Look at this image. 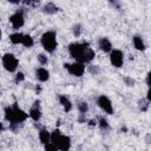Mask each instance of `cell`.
<instances>
[{"mask_svg": "<svg viewBox=\"0 0 151 151\" xmlns=\"http://www.w3.org/2000/svg\"><path fill=\"white\" fill-rule=\"evenodd\" d=\"M1 35H2V32H1V29H0V39H1Z\"/></svg>", "mask_w": 151, "mask_h": 151, "instance_id": "f1b7e54d", "label": "cell"}, {"mask_svg": "<svg viewBox=\"0 0 151 151\" xmlns=\"http://www.w3.org/2000/svg\"><path fill=\"white\" fill-rule=\"evenodd\" d=\"M4 130V125H2V123H0V131H2Z\"/></svg>", "mask_w": 151, "mask_h": 151, "instance_id": "83f0119b", "label": "cell"}, {"mask_svg": "<svg viewBox=\"0 0 151 151\" xmlns=\"http://www.w3.org/2000/svg\"><path fill=\"white\" fill-rule=\"evenodd\" d=\"M99 126H100L101 129H109V123H107V120H106L105 118H100V119H99Z\"/></svg>", "mask_w": 151, "mask_h": 151, "instance_id": "7402d4cb", "label": "cell"}, {"mask_svg": "<svg viewBox=\"0 0 151 151\" xmlns=\"http://www.w3.org/2000/svg\"><path fill=\"white\" fill-rule=\"evenodd\" d=\"M124 80H125V83H126L129 86H133V84H134V80L131 79V78H129V77H125Z\"/></svg>", "mask_w": 151, "mask_h": 151, "instance_id": "484cf974", "label": "cell"}, {"mask_svg": "<svg viewBox=\"0 0 151 151\" xmlns=\"http://www.w3.org/2000/svg\"><path fill=\"white\" fill-rule=\"evenodd\" d=\"M40 101L39 100H35L34 101V105L31 107L29 112H28V116L34 120V122H38L40 118H41V111H40V106H39Z\"/></svg>", "mask_w": 151, "mask_h": 151, "instance_id": "30bf717a", "label": "cell"}, {"mask_svg": "<svg viewBox=\"0 0 151 151\" xmlns=\"http://www.w3.org/2000/svg\"><path fill=\"white\" fill-rule=\"evenodd\" d=\"M98 46L105 53H110L112 51V44L107 38H100L98 41Z\"/></svg>", "mask_w": 151, "mask_h": 151, "instance_id": "8fae6325", "label": "cell"}, {"mask_svg": "<svg viewBox=\"0 0 151 151\" xmlns=\"http://www.w3.org/2000/svg\"><path fill=\"white\" fill-rule=\"evenodd\" d=\"M28 117V113H26L24 110H21L17 104H13L12 106L5 107V119L9 122L11 129L15 130V126L25 122Z\"/></svg>", "mask_w": 151, "mask_h": 151, "instance_id": "7a4b0ae2", "label": "cell"}, {"mask_svg": "<svg viewBox=\"0 0 151 151\" xmlns=\"http://www.w3.org/2000/svg\"><path fill=\"white\" fill-rule=\"evenodd\" d=\"M38 60H39L40 64H42V65H45V64L48 63V59H47V57H46L45 54H39V55H38Z\"/></svg>", "mask_w": 151, "mask_h": 151, "instance_id": "603a6c76", "label": "cell"}, {"mask_svg": "<svg viewBox=\"0 0 151 151\" xmlns=\"http://www.w3.org/2000/svg\"><path fill=\"white\" fill-rule=\"evenodd\" d=\"M35 76H37V79H38L39 81H41V83L47 81V80L50 79V72H48L46 68H44V67H39V68H37V71H35Z\"/></svg>", "mask_w": 151, "mask_h": 151, "instance_id": "7c38bea8", "label": "cell"}, {"mask_svg": "<svg viewBox=\"0 0 151 151\" xmlns=\"http://www.w3.org/2000/svg\"><path fill=\"white\" fill-rule=\"evenodd\" d=\"M97 104H98V106L104 111V112H106L107 114H112L113 113V106H112V103H111V100L109 99V97H106V96H99L98 97V99H97Z\"/></svg>", "mask_w": 151, "mask_h": 151, "instance_id": "ba28073f", "label": "cell"}, {"mask_svg": "<svg viewBox=\"0 0 151 151\" xmlns=\"http://www.w3.org/2000/svg\"><path fill=\"white\" fill-rule=\"evenodd\" d=\"M110 61L112 64V66L119 68L123 66L124 64V54L120 50H112L110 52Z\"/></svg>", "mask_w": 151, "mask_h": 151, "instance_id": "52a82bcc", "label": "cell"}, {"mask_svg": "<svg viewBox=\"0 0 151 151\" xmlns=\"http://www.w3.org/2000/svg\"><path fill=\"white\" fill-rule=\"evenodd\" d=\"M39 139H40V142L45 145V144L50 143V140H51V133H50L47 130L42 129V130H40V132H39Z\"/></svg>", "mask_w": 151, "mask_h": 151, "instance_id": "5bb4252c", "label": "cell"}, {"mask_svg": "<svg viewBox=\"0 0 151 151\" xmlns=\"http://www.w3.org/2000/svg\"><path fill=\"white\" fill-rule=\"evenodd\" d=\"M96 124H97V122H96V120H93V119H92V120H90V125H91V126H93V125H96Z\"/></svg>", "mask_w": 151, "mask_h": 151, "instance_id": "4316f807", "label": "cell"}, {"mask_svg": "<svg viewBox=\"0 0 151 151\" xmlns=\"http://www.w3.org/2000/svg\"><path fill=\"white\" fill-rule=\"evenodd\" d=\"M50 142L54 144L59 151H68L71 147V138L68 136L61 134L59 129H55L53 132H51Z\"/></svg>", "mask_w": 151, "mask_h": 151, "instance_id": "3957f363", "label": "cell"}, {"mask_svg": "<svg viewBox=\"0 0 151 151\" xmlns=\"http://www.w3.org/2000/svg\"><path fill=\"white\" fill-rule=\"evenodd\" d=\"M78 110H79L80 113L85 114V113L87 112V110H88V105H87V103H86V101H81V103H79V104H78Z\"/></svg>", "mask_w": 151, "mask_h": 151, "instance_id": "d6986e66", "label": "cell"}, {"mask_svg": "<svg viewBox=\"0 0 151 151\" xmlns=\"http://www.w3.org/2000/svg\"><path fill=\"white\" fill-rule=\"evenodd\" d=\"M19 65V60L12 53H5L2 55V66L8 72H15Z\"/></svg>", "mask_w": 151, "mask_h": 151, "instance_id": "5b68a950", "label": "cell"}, {"mask_svg": "<svg viewBox=\"0 0 151 151\" xmlns=\"http://www.w3.org/2000/svg\"><path fill=\"white\" fill-rule=\"evenodd\" d=\"M64 67L68 71L70 74L74 77H81L85 72V65L80 63H73V64H64Z\"/></svg>", "mask_w": 151, "mask_h": 151, "instance_id": "8992f818", "label": "cell"}, {"mask_svg": "<svg viewBox=\"0 0 151 151\" xmlns=\"http://www.w3.org/2000/svg\"><path fill=\"white\" fill-rule=\"evenodd\" d=\"M45 151H59V150L57 149V146H55L54 144H52V143L50 142V143L45 144Z\"/></svg>", "mask_w": 151, "mask_h": 151, "instance_id": "44dd1931", "label": "cell"}, {"mask_svg": "<svg viewBox=\"0 0 151 151\" xmlns=\"http://www.w3.org/2000/svg\"><path fill=\"white\" fill-rule=\"evenodd\" d=\"M80 33H81V26L79 25V24H77V25H74L73 26V34H74V37H79L80 35Z\"/></svg>", "mask_w": 151, "mask_h": 151, "instance_id": "ffe728a7", "label": "cell"}, {"mask_svg": "<svg viewBox=\"0 0 151 151\" xmlns=\"http://www.w3.org/2000/svg\"><path fill=\"white\" fill-rule=\"evenodd\" d=\"M22 39H24V34H22V33H19V32L12 33V34L9 35V40H11V42L14 44V45L21 44V42H22Z\"/></svg>", "mask_w": 151, "mask_h": 151, "instance_id": "2e32d148", "label": "cell"}, {"mask_svg": "<svg viewBox=\"0 0 151 151\" xmlns=\"http://www.w3.org/2000/svg\"><path fill=\"white\" fill-rule=\"evenodd\" d=\"M68 53L80 64L90 63L96 57V52L90 47L88 42H71L68 45Z\"/></svg>", "mask_w": 151, "mask_h": 151, "instance_id": "6da1fadb", "label": "cell"}, {"mask_svg": "<svg viewBox=\"0 0 151 151\" xmlns=\"http://www.w3.org/2000/svg\"><path fill=\"white\" fill-rule=\"evenodd\" d=\"M59 101H60V104L63 105V107H64V110H65L66 112H70V111L72 110V103H71V100H70L66 96L60 94V96H59Z\"/></svg>", "mask_w": 151, "mask_h": 151, "instance_id": "4fadbf2b", "label": "cell"}, {"mask_svg": "<svg viewBox=\"0 0 151 151\" xmlns=\"http://www.w3.org/2000/svg\"><path fill=\"white\" fill-rule=\"evenodd\" d=\"M24 79H25V74H24L22 72L17 73V76H15V83H20V81H22Z\"/></svg>", "mask_w": 151, "mask_h": 151, "instance_id": "cb8c5ba5", "label": "cell"}, {"mask_svg": "<svg viewBox=\"0 0 151 151\" xmlns=\"http://www.w3.org/2000/svg\"><path fill=\"white\" fill-rule=\"evenodd\" d=\"M9 22L12 24V26H13L14 29H18V28L22 27L24 24H25V18H24L22 11H17V12H14V13L9 17Z\"/></svg>", "mask_w": 151, "mask_h": 151, "instance_id": "9c48e42d", "label": "cell"}, {"mask_svg": "<svg viewBox=\"0 0 151 151\" xmlns=\"http://www.w3.org/2000/svg\"><path fill=\"white\" fill-rule=\"evenodd\" d=\"M42 12L46 13V14H54V13L58 12V7H57L54 4L48 2V4H46V5L42 7Z\"/></svg>", "mask_w": 151, "mask_h": 151, "instance_id": "e0dca14e", "label": "cell"}, {"mask_svg": "<svg viewBox=\"0 0 151 151\" xmlns=\"http://www.w3.org/2000/svg\"><path fill=\"white\" fill-rule=\"evenodd\" d=\"M133 46L138 51H144L145 50V44H144L143 39L139 35H134L133 37Z\"/></svg>", "mask_w": 151, "mask_h": 151, "instance_id": "9a60e30c", "label": "cell"}, {"mask_svg": "<svg viewBox=\"0 0 151 151\" xmlns=\"http://www.w3.org/2000/svg\"><path fill=\"white\" fill-rule=\"evenodd\" d=\"M25 47H27V48H29V47H32L33 45H34V40H33V38L29 35V34H24V39H22V42H21Z\"/></svg>", "mask_w": 151, "mask_h": 151, "instance_id": "ac0fdd59", "label": "cell"}, {"mask_svg": "<svg viewBox=\"0 0 151 151\" xmlns=\"http://www.w3.org/2000/svg\"><path fill=\"white\" fill-rule=\"evenodd\" d=\"M90 72L94 73V74H98L99 73V67L97 65H92V66H90Z\"/></svg>", "mask_w": 151, "mask_h": 151, "instance_id": "d4e9b609", "label": "cell"}, {"mask_svg": "<svg viewBox=\"0 0 151 151\" xmlns=\"http://www.w3.org/2000/svg\"><path fill=\"white\" fill-rule=\"evenodd\" d=\"M41 45L44 47L45 51H47L48 53H53L57 48V34L54 31H47L41 35Z\"/></svg>", "mask_w": 151, "mask_h": 151, "instance_id": "277c9868", "label": "cell"}]
</instances>
